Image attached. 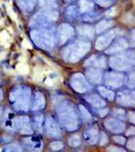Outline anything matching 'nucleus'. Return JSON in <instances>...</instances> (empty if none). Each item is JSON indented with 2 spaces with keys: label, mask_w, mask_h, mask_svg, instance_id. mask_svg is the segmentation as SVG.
<instances>
[{
  "label": "nucleus",
  "mask_w": 135,
  "mask_h": 152,
  "mask_svg": "<svg viewBox=\"0 0 135 152\" xmlns=\"http://www.w3.org/2000/svg\"><path fill=\"white\" fill-rule=\"evenodd\" d=\"M57 114L61 123L68 131H75L79 127V120L76 110L69 102H64L57 107Z\"/></svg>",
  "instance_id": "nucleus-1"
},
{
  "label": "nucleus",
  "mask_w": 135,
  "mask_h": 152,
  "mask_svg": "<svg viewBox=\"0 0 135 152\" xmlns=\"http://www.w3.org/2000/svg\"><path fill=\"white\" fill-rule=\"evenodd\" d=\"M10 102L16 111H26L29 107L31 90L26 87H15L10 92Z\"/></svg>",
  "instance_id": "nucleus-2"
},
{
  "label": "nucleus",
  "mask_w": 135,
  "mask_h": 152,
  "mask_svg": "<svg viewBox=\"0 0 135 152\" xmlns=\"http://www.w3.org/2000/svg\"><path fill=\"white\" fill-rule=\"evenodd\" d=\"M90 44L88 43H76L74 45L69 46L65 50L64 56L65 58H67L68 61H76L79 60L81 58L82 55H84L85 53L90 50Z\"/></svg>",
  "instance_id": "nucleus-3"
},
{
  "label": "nucleus",
  "mask_w": 135,
  "mask_h": 152,
  "mask_svg": "<svg viewBox=\"0 0 135 152\" xmlns=\"http://www.w3.org/2000/svg\"><path fill=\"white\" fill-rule=\"evenodd\" d=\"M70 85L75 91L79 92V94H84L90 90V84L87 81L84 77L81 74H75L72 76L70 81Z\"/></svg>",
  "instance_id": "nucleus-4"
},
{
  "label": "nucleus",
  "mask_w": 135,
  "mask_h": 152,
  "mask_svg": "<svg viewBox=\"0 0 135 152\" xmlns=\"http://www.w3.org/2000/svg\"><path fill=\"white\" fill-rule=\"evenodd\" d=\"M117 104L123 107H134L135 94L132 89L122 90L117 95Z\"/></svg>",
  "instance_id": "nucleus-5"
},
{
  "label": "nucleus",
  "mask_w": 135,
  "mask_h": 152,
  "mask_svg": "<svg viewBox=\"0 0 135 152\" xmlns=\"http://www.w3.org/2000/svg\"><path fill=\"white\" fill-rule=\"evenodd\" d=\"M45 125L46 134L50 137H60L61 136V129L58 122L53 117H47L46 121L44 122Z\"/></svg>",
  "instance_id": "nucleus-6"
},
{
  "label": "nucleus",
  "mask_w": 135,
  "mask_h": 152,
  "mask_svg": "<svg viewBox=\"0 0 135 152\" xmlns=\"http://www.w3.org/2000/svg\"><path fill=\"white\" fill-rule=\"evenodd\" d=\"M111 63L113 67L116 68V69L126 70L133 66V59H132V57L128 58V57H125L124 55H120L112 58Z\"/></svg>",
  "instance_id": "nucleus-7"
},
{
  "label": "nucleus",
  "mask_w": 135,
  "mask_h": 152,
  "mask_svg": "<svg viewBox=\"0 0 135 152\" xmlns=\"http://www.w3.org/2000/svg\"><path fill=\"white\" fill-rule=\"evenodd\" d=\"M105 127L113 133H122L125 130V124L121 120L109 118L105 121Z\"/></svg>",
  "instance_id": "nucleus-8"
},
{
  "label": "nucleus",
  "mask_w": 135,
  "mask_h": 152,
  "mask_svg": "<svg viewBox=\"0 0 135 152\" xmlns=\"http://www.w3.org/2000/svg\"><path fill=\"white\" fill-rule=\"evenodd\" d=\"M105 81H106V84L109 85L110 87L117 88L120 87L124 83V76L122 74H119V73L108 72L106 78H105Z\"/></svg>",
  "instance_id": "nucleus-9"
},
{
  "label": "nucleus",
  "mask_w": 135,
  "mask_h": 152,
  "mask_svg": "<svg viewBox=\"0 0 135 152\" xmlns=\"http://www.w3.org/2000/svg\"><path fill=\"white\" fill-rule=\"evenodd\" d=\"M83 137H84L85 141L90 145H94L99 140V129L95 125L87 127L83 132Z\"/></svg>",
  "instance_id": "nucleus-10"
},
{
  "label": "nucleus",
  "mask_w": 135,
  "mask_h": 152,
  "mask_svg": "<svg viewBox=\"0 0 135 152\" xmlns=\"http://www.w3.org/2000/svg\"><path fill=\"white\" fill-rule=\"evenodd\" d=\"M35 39V42L37 44H39L42 47L46 48V47H51L53 46V39L51 35L49 33H46V31H39L37 33V38L36 37H33Z\"/></svg>",
  "instance_id": "nucleus-11"
},
{
  "label": "nucleus",
  "mask_w": 135,
  "mask_h": 152,
  "mask_svg": "<svg viewBox=\"0 0 135 152\" xmlns=\"http://www.w3.org/2000/svg\"><path fill=\"white\" fill-rule=\"evenodd\" d=\"M84 99L87 100L90 104H92V107H106L107 102L105 99H103L102 96L98 94H90V95H87L84 97Z\"/></svg>",
  "instance_id": "nucleus-12"
},
{
  "label": "nucleus",
  "mask_w": 135,
  "mask_h": 152,
  "mask_svg": "<svg viewBox=\"0 0 135 152\" xmlns=\"http://www.w3.org/2000/svg\"><path fill=\"white\" fill-rule=\"evenodd\" d=\"M115 35H116V31H109V33L104 35L103 37H101L97 42V48L99 49V50H103L104 48H106L112 42L113 39H114Z\"/></svg>",
  "instance_id": "nucleus-13"
},
{
  "label": "nucleus",
  "mask_w": 135,
  "mask_h": 152,
  "mask_svg": "<svg viewBox=\"0 0 135 152\" xmlns=\"http://www.w3.org/2000/svg\"><path fill=\"white\" fill-rule=\"evenodd\" d=\"M44 107H45V96L42 92H36L32 109L34 111H41Z\"/></svg>",
  "instance_id": "nucleus-14"
},
{
  "label": "nucleus",
  "mask_w": 135,
  "mask_h": 152,
  "mask_svg": "<svg viewBox=\"0 0 135 152\" xmlns=\"http://www.w3.org/2000/svg\"><path fill=\"white\" fill-rule=\"evenodd\" d=\"M102 73L97 69H90L87 71V78L92 83H95V84L100 83L102 81Z\"/></svg>",
  "instance_id": "nucleus-15"
},
{
  "label": "nucleus",
  "mask_w": 135,
  "mask_h": 152,
  "mask_svg": "<svg viewBox=\"0 0 135 152\" xmlns=\"http://www.w3.org/2000/svg\"><path fill=\"white\" fill-rule=\"evenodd\" d=\"M59 33H60V39H61V42H66L68 39L72 36L73 34V29L70 28L69 26H60V29H59Z\"/></svg>",
  "instance_id": "nucleus-16"
},
{
  "label": "nucleus",
  "mask_w": 135,
  "mask_h": 152,
  "mask_svg": "<svg viewBox=\"0 0 135 152\" xmlns=\"http://www.w3.org/2000/svg\"><path fill=\"white\" fill-rule=\"evenodd\" d=\"M29 119L28 117H24V116L15 117L12 120V127H13L14 129L19 130L23 125H26V123H29Z\"/></svg>",
  "instance_id": "nucleus-17"
},
{
  "label": "nucleus",
  "mask_w": 135,
  "mask_h": 152,
  "mask_svg": "<svg viewBox=\"0 0 135 152\" xmlns=\"http://www.w3.org/2000/svg\"><path fill=\"white\" fill-rule=\"evenodd\" d=\"M99 92L103 99H106L108 100H113L115 99V92L107 87L104 86L99 87Z\"/></svg>",
  "instance_id": "nucleus-18"
},
{
  "label": "nucleus",
  "mask_w": 135,
  "mask_h": 152,
  "mask_svg": "<svg viewBox=\"0 0 135 152\" xmlns=\"http://www.w3.org/2000/svg\"><path fill=\"white\" fill-rule=\"evenodd\" d=\"M104 66L105 60L104 58L100 57V56H92L88 60L85 62V66Z\"/></svg>",
  "instance_id": "nucleus-19"
},
{
  "label": "nucleus",
  "mask_w": 135,
  "mask_h": 152,
  "mask_svg": "<svg viewBox=\"0 0 135 152\" xmlns=\"http://www.w3.org/2000/svg\"><path fill=\"white\" fill-rule=\"evenodd\" d=\"M67 143L70 147H78L81 144V138H80L79 135L74 134V135H72V136L68 137Z\"/></svg>",
  "instance_id": "nucleus-20"
},
{
  "label": "nucleus",
  "mask_w": 135,
  "mask_h": 152,
  "mask_svg": "<svg viewBox=\"0 0 135 152\" xmlns=\"http://www.w3.org/2000/svg\"><path fill=\"white\" fill-rule=\"evenodd\" d=\"M128 46V44L126 43V41L123 40V39H120L119 41H117V44L114 45L112 48H110V50L108 52H116L118 50H122V49L126 48Z\"/></svg>",
  "instance_id": "nucleus-21"
},
{
  "label": "nucleus",
  "mask_w": 135,
  "mask_h": 152,
  "mask_svg": "<svg viewBox=\"0 0 135 152\" xmlns=\"http://www.w3.org/2000/svg\"><path fill=\"white\" fill-rule=\"evenodd\" d=\"M35 127L36 129H38L39 131H42V129H43V125H44V117L43 115L39 114L37 115V116L35 117Z\"/></svg>",
  "instance_id": "nucleus-22"
},
{
  "label": "nucleus",
  "mask_w": 135,
  "mask_h": 152,
  "mask_svg": "<svg viewBox=\"0 0 135 152\" xmlns=\"http://www.w3.org/2000/svg\"><path fill=\"white\" fill-rule=\"evenodd\" d=\"M79 107V113L81 114L82 119L84 120V121H87V122L90 121V120L92 119V115L90 114V112H88L82 104H79V107Z\"/></svg>",
  "instance_id": "nucleus-23"
},
{
  "label": "nucleus",
  "mask_w": 135,
  "mask_h": 152,
  "mask_svg": "<svg viewBox=\"0 0 135 152\" xmlns=\"http://www.w3.org/2000/svg\"><path fill=\"white\" fill-rule=\"evenodd\" d=\"M113 115L115 117H117L119 120H125L126 119V112L123 109H120V107H116V109L113 110Z\"/></svg>",
  "instance_id": "nucleus-24"
},
{
  "label": "nucleus",
  "mask_w": 135,
  "mask_h": 152,
  "mask_svg": "<svg viewBox=\"0 0 135 152\" xmlns=\"http://www.w3.org/2000/svg\"><path fill=\"white\" fill-rule=\"evenodd\" d=\"M111 26H112V24H111V23H110V21L103 20V21H101V23L97 26V31H98V33H101V31H105L106 28H110Z\"/></svg>",
  "instance_id": "nucleus-25"
},
{
  "label": "nucleus",
  "mask_w": 135,
  "mask_h": 152,
  "mask_svg": "<svg viewBox=\"0 0 135 152\" xmlns=\"http://www.w3.org/2000/svg\"><path fill=\"white\" fill-rule=\"evenodd\" d=\"M19 2H21V6L23 5L24 9H32L36 0H19Z\"/></svg>",
  "instance_id": "nucleus-26"
},
{
  "label": "nucleus",
  "mask_w": 135,
  "mask_h": 152,
  "mask_svg": "<svg viewBox=\"0 0 135 152\" xmlns=\"http://www.w3.org/2000/svg\"><path fill=\"white\" fill-rule=\"evenodd\" d=\"M49 146H50V148L52 149V150L56 151V150L62 149L63 147H64V144H63V142H61V141H54L52 143L49 144Z\"/></svg>",
  "instance_id": "nucleus-27"
},
{
  "label": "nucleus",
  "mask_w": 135,
  "mask_h": 152,
  "mask_svg": "<svg viewBox=\"0 0 135 152\" xmlns=\"http://www.w3.org/2000/svg\"><path fill=\"white\" fill-rule=\"evenodd\" d=\"M21 134H26V135H29V134H32L33 133V129H32V126H31V124H29V123H26V125H23V127H21Z\"/></svg>",
  "instance_id": "nucleus-28"
},
{
  "label": "nucleus",
  "mask_w": 135,
  "mask_h": 152,
  "mask_svg": "<svg viewBox=\"0 0 135 152\" xmlns=\"http://www.w3.org/2000/svg\"><path fill=\"white\" fill-rule=\"evenodd\" d=\"M90 7H92V3H90V1H87V0H82V1L80 2V8H81L82 11L87 10V9H90Z\"/></svg>",
  "instance_id": "nucleus-29"
},
{
  "label": "nucleus",
  "mask_w": 135,
  "mask_h": 152,
  "mask_svg": "<svg viewBox=\"0 0 135 152\" xmlns=\"http://www.w3.org/2000/svg\"><path fill=\"white\" fill-rule=\"evenodd\" d=\"M79 31L81 34H84V35H92V29L90 26H80L79 28Z\"/></svg>",
  "instance_id": "nucleus-30"
},
{
  "label": "nucleus",
  "mask_w": 135,
  "mask_h": 152,
  "mask_svg": "<svg viewBox=\"0 0 135 152\" xmlns=\"http://www.w3.org/2000/svg\"><path fill=\"white\" fill-rule=\"evenodd\" d=\"M113 140L117 142V143H119L120 145H124L126 143V138L123 136H114L113 137Z\"/></svg>",
  "instance_id": "nucleus-31"
},
{
  "label": "nucleus",
  "mask_w": 135,
  "mask_h": 152,
  "mask_svg": "<svg viewBox=\"0 0 135 152\" xmlns=\"http://www.w3.org/2000/svg\"><path fill=\"white\" fill-rule=\"evenodd\" d=\"M108 141H109V139H108V136L106 135V133H104V132H102L101 133V141H100V144L101 145H106L108 143Z\"/></svg>",
  "instance_id": "nucleus-32"
},
{
  "label": "nucleus",
  "mask_w": 135,
  "mask_h": 152,
  "mask_svg": "<svg viewBox=\"0 0 135 152\" xmlns=\"http://www.w3.org/2000/svg\"><path fill=\"white\" fill-rule=\"evenodd\" d=\"M7 151H21V147L18 146V144H11L6 148Z\"/></svg>",
  "instance_id": "nucleus-33"
},
{
  "label": "nucleus",
  "mask_w": 135,
  "mask_h": 152,
  "mask_svg": "<svg viewBox=\"0 0 135 152\" xmlns=\"http://www.w3.org/2000/svg\"><path fill=\"white\" fill-rule=\"evenodd\" d=\"M127 148L130 149V150H134L135 149V139L131 138L130 140L127 141Z\"/></svg>",
  "instance_id": "nucleus-34"
},
{
  "label": "nucleus",
  "mask_w": 135,
  "mask_h": 152,
  "mask_svg": "<svg viewBox=\"0 0 135 152\" xmlns=\"http://www.w3.org/2000/svg\"><path fill=\"white\" fill-rule=\"evenodd\" d=\"M128 86L130 87V89H132V88L134 87V75H133V73H132V74L130 75V77H129Z\"/></svg>",
  "instance_id": "nucleus-35"
},
{
  "label": "nucleus",
  "mask_w": 135,
  "mask_h": 152,
  "mask_svg": "<svg viewBox=\"0 0 135 152\" xmlns=\"http://www.w3.org/2000/svg\"><path fill=\"white\" fill-rule=\"evenodd\" d=\"M114 0H99L100 4L101 5H104V6H107V5H110Z\"/></svg>",
  "instance_id": "nucleus-36"
},
{
  "label": "nucleus",
  "mask_w": 135,
  "mask_h": 152,
  "mask_svg": "<svg viewBox=\"0 0 135 152\" xmlns=\"http://www.w3.org/2000/svg\"><path fill=\"white\" fill-rule=\"evenodd\" d=\"M108 113H109V109H105V110H102V111H99L98 114H99L100 117H105Z\"/></svg>",
  "instance_id": "nucleus-37"
},
{
  "label": "nucleus",
  "mask_w": 135,
  "mask_h": 152,
  "mask_svg": "<svg viewBox=\"0 0 135 152\" xmlns=\"http://www.w3.org/2000/svg\"><path fill=\"white\" fill-rule=\"evenodd\" d=\"M129 116V120H130V123L134 124L135 123V120H134V112H130L128 114Z\"/></svg>",
  "instance_id": "nucleus-38"
},
{
  "label": "nucleus",
  "mask_w": 135,
  "mask_h": 152,
  "mask_svg": "<svg viewBox=\"0 0 135 152\" xmlns=\"http://www.w3.org/2000/svg\"><path fill=\"white\" fill-rule=\"evenodd\" d=\"M134 133H135L134 127H130V128H129V131H127V132H126V135H127V136H130V135H134Z\"/></svg>",
  "instance_id": "nucleus-39"
},
{
  "label": "nucleus",
  "mask_w": 135,
  "mask_h": 152,
  "mask_svg": "<svg viewBox=\"0 0 135 152\" xmlns=\"http://www.w3.org/2000/svg\"><path fill=\"white\" fill-rule=\"evenodd\" d=\"M108 150H109V151H124V149H122V148H115V147H110V148H108Z\"/></svg>",
  "instance_id": "nucleus-40"
},
{
  "label": "nucleus",
  "mask_w": 135,
  "mask_h": 152,
  "mask_svg": "<svg viewBox=\"0 0 135 152\" xmlns=\"http://www.w3.org/2000/svg\"><path fill=\"white\" fill-rule=\"evenodd\" d=\"M2 96H3V94H2V91L0 90V100L2 99Z\"/></svg>",
  "instance_id": "nucleus-41"
},
{
  "label": "nucleus",
  "mask_w": 135,
  "mask_h": 152,
  "mask_svg": "<svg viewBox=\"0 0 135 152\" xmlns=\"http://www.w3.org/2000/svg\"><path fill=\"white\" fill-rule=\"evenodd\" d=\"M1 116H2V109L0 107V118H1Z\"/></svg>",
  "instance_id": "nucleus-42"
},
{
  "label": "nucleus",
  "mask_w": 135,
  "mask_h": 152,
  "mask_svg": "<svg viewBox=\"0 0 135 152\" xmlns=\"http://www.w3.org/2000/svg\"><path fill=\"white\" fill-rule=\"evenodd\" d=\"M66 1H72V0H66Z\"/></svg>",
  "instance_id": "nucleus-43"
}]
</instances>
